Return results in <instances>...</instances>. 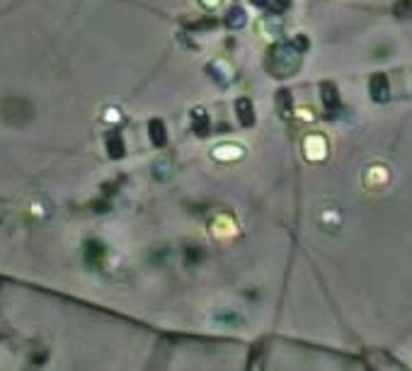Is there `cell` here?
Listing matches in <instances>:
<instances>
[{
  "mask_svg": "<svg viewBox=\"0 0 412 371\" xmlns=\"http://www.w3.org/2000/svg\"><path fill=\"white\" fill-rule=\"evenodd\" d=\"M252 5H257V8H269V0H252Z\"/></svg>",
  "mask_w": 412,
  "mask_h": 371,
  "instance_id": "obj_6",
  "label": "cell"
},
{
  "mask_svg": "<svg viewBox=\"0 0 412 371\" xmlns=\"http://www.w3.org/2000/svg\"><path fill=\"white\" fill-rule=\"evenodd\" d=\"M245 22H247V17H245V10H243V8H238V5H235V8L228 10V15H226V25H228L230 29H240Z\"/></svg>",
  "mask_w": 412,
  "mask_h": 371,
  "instance_id": "obj_2",
  "label": "cell"
},
{
  "mask_svg": "<svg viewBox=\"0 0 412 371\" xmlns=\"http://www.w3.org/2000/svg\"><path fill=\"white\" fill-rule=\"evenodd\" d=\"M371 93H374L378 100H383L385 97V93H388V80H385L383 73L374 75V80H371Z\"/></svg>",
  "mask_w": 412,
  "mask_h": 371,
  "instance_id": "obj_3",
  "label": "cell"
},
{
  "mask_svg": "<svg viewBox=\"0 0 412 371\" xmlns=\"http://www.w3.org/2000/svg\"><path fill=\"white\" fill-rule=\"evenodd\" d=\"M286 5H289V0H269V8H272V12H274V15L284 12Z\"/></svg>",
  "mask_w": 412,
  "mask_h": 371,
  "instance_id": "obj_5",
  "label": "cell"
},
{
  "mask_svg": "<svg viewBox=\"0 0 412 371\" xmlns=\"http://www.w3.org/2000/svg\"><path fill=\"white\" fill-rule=\"evenodd\" d=\"M298 49H306V39L298 37L296 41H289V44H279V47L272 51V61H274L276 75H286V71H291L301 51Z\"/></svg>",
  "mask_w": 412,
  "mask_h": 371,
  "instance_id": "obj_1",
  "label": "cell"
},
{
  "mask_svg": "<svg viewBox=\"0 0 412 371\" xmlns=\"http://www.w3.org/2000/svg\"><path fill=\"white\" fill-rule=\"evenodd\" d=\"M238 110H240V119L245 121V124H250V121H252V114H250V102H247V100H243V102L238 104Z\"/></svg>",
  "mask_w": 412,
  "mask_h": 371,
  "instance_id": "obj_4",
  "label": "cell"
}]
</instances>
